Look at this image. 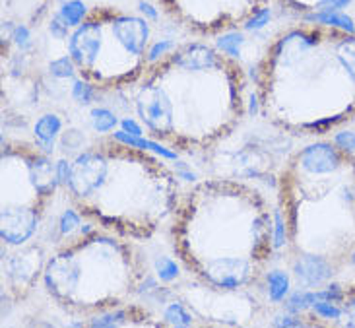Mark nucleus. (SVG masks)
<instances>
[{
	"label": "nucleus",
	"instance_id": "obj_5",
	"mask_svg": "<svg viewBox=\"0 0 355 328\" xmlns=\"http://www.w3.org/2000/svg\"><path fill=\"white\" fill-rule=\"evenodd\" d=\"M276 196L291 261L346 268L355 257V155L328 138L299 146L279 169Z\"/></svg>",
	"mask_w": 355,
	"mask_h": 328
},
{
	"label": "nucleus",
	"instance_id": "obj_22",
	"mask_svg": "<svg viewBox=\"0 0 355 328\" xmlns=\"http://www.w3.org/2000/svg\"><path fill=\"white\" fill-rule=\"evenodd\" d=\"M140 8H142V12H148V14H150V16H152V18H157V14H155V10H152V6H148V4H146V2H140Z\"/></svg>",
	"mask_w": 355,
	"mask_h": 328
},
{
	"label": "nucleus",
	"instance_id": "obj_11",
	"mask_svg": "<svg viewBox=\"0 0 355 328\" xmlns=\"http://www.w3.org/2000/svg\"><path fill=\"white\" fill-rule=\"evenodd\" d=\"M2 284L8 288L12 297L18 301L28 297V293L41 280V272L45 266L43 251L37 245H24L18 247L12 254L2 252Z\"/></svg>",
	"mask_w": 355,
	"mask_h": 328
},
{
	"label": "nucleus",
	"instance_id": "obj_6",
	"mask_svg": "<svg viewBox=\"0 0 355 328\" xmlns=\"http://www.w3.org/2000/svg\"><path fill=\"white\" fill-rule=\"evenodd\" d=\"M144 278V259L130 239L99 230L58 247L39 282L58 309L89 320L132 303Z\"/></svg>",
	"mask_w": 355,
	"mask_h": 328
},
{
	"label": "nucleus",
	"instance_id": "obj_8",
	"mask_svg": "<svg viewBox=\"0 0 355 328\" xmlns=\"http://www.w3.org/2000/svg\"><path fill=\"white\" fill-rule=\"evenodd\" d=\"M0 177V241L2 249H18L35 237L62 183L43 148L19 140L2 146Z\"/></svg>",
	"mask_w": 355,
	"mask_h": 328
},
{
	"label": "nucleus",
	"instance_id": "obj_14",
	"mask_svg": "<svg viewBox=\"0 0 355 328\" xmlns=\"http://www.w3.org/2000/svg\"><path fill=\"white\" fill-rule=\"evenodd\" d=\"M276 4L293 16L317 19L347 8L349 4H354V0H276Z\"/></svg>",
	"mask_w": 355,
	"mask_h": 328
},
{
	"label": "nucleus",
	"instance_id": "obj_13",
	"mask_svg": "<svg viewBox=\"0 0 355 328\" xmlns=\"http://www.w3.org/2000/svg\"><path fill=\"white\" fill-rule=\"evenodd\" d=\"M87 325L92 327H159V322H155L154 317L140 305H136L135 301L125 307L97 315L87 320Z\"/></svg>",
	"mask_w": 355,
	"mask_h": 328
},
{
	"label": "nucleus",
	"instance_id": "obj_2",
	"mask_svg": "<svg viewBox=\"0 0 355 328\" xmlns=\"http://www.w3.org/2000/svg\"><path fill=\"white\" fill-rule=\"evenodd\" d=\"M260 116L293 136L322 138L355 119V31L301 21L278 31L254 67Z\"/></svg>",
	"mask_w": 355,
	"mask_h": 328
},
{
	"label": "nucleus",
	"instance_id": "obj_4",
	"mask_svg": "<svg viewBox=\"0 0 355 328\" xmlns=\"http://www.w3.org/2000/svg\"><path fill=\"white\" fill-rule=\"evenodd\" d=\"M58 175L82 218L130 241H148L171 222L182 194L164 159L116 136H101L60 162Z\"/></svg>",
	"mask_w": 355,
	"mask_h": 328
},
{
	"label": "nucleus",
	"instance_id": "obj_9",
	"mask_svg": "<svg viewBox=\"0 0 355 328\" xmlns=\"http://www.w3.org/2000/svg\"><path fill=\"white\" fill-rule=\"evenodd\" d=\"M164 14L196 37L225 35L247 28L268 0H157Z\"/></svg>",
	"mask_w": 355,
	"mask_h": 328
},
{
	"label": "nucleus",
	"instance_id": "obj_15",
	"mask_svg": "<svg viewBox=\"0 0 355 328\" xmlns=\"http://www.w3.org/2000/svg\"><path fill=\"white\" fill-rule=\"evenodd\" d=\"M268 280V295L272 303H279L288 295L289 291V278L284 270H272L266 274Z\"/></svg>",
	"mask_w": 355,
	"mask_h": 328
},
{
	"label": "nucleus",
	"instance_id": "obj_18",
	"mask_svg": "<svg viewBox=\"0 0 355 328\" xmlns=\"http://www.w3.org/2000/svg\"><path fill=\"white\" fill-rule=\"evenodd\" d=\"M87 14L86 6L82 4V2H78V0H72V2H68L62 6L60 10V18L67 21L68 26H72V28H76L78 24L84 19V16Z\"/></svg>",
	"mask_w": 355,
	"mask_h": 328
},
{
	"label": "nucleus",
	"instance_id": "obj_7",
	"mask_svg": "<svg viewBox=\"0 0 355 328\" xmlns=\"http://www.w3.org/2000/svg\"><path fill=\"white\" fill-rule=\"evenodd\" d=\"M67 47L80 80L99 92H121L150 64L152 24L119 6H94L68 35Z\"/></svg>",
	"mask_w": 355,
	"mask_h": 328
},
{
	"label": "nucleus",
	"instance_id": "obj_1",
	"mask_svg": "<svg viewBox=\"0 0 355 328\" xmlns=\"http://www.w3.org/2000/svg\"><path fill=\"white\" fill-rule=\"evenodd\" d=\"M247 74L237 57L192 39L152 60L119 94L150 140L182 154L208 152L247 116Z\"/></svg>",
	"mask_w": 355,
	"mask_h": 328
},
{
	"label": "nucleus",
	"instance_id": "obj_17",
	"mask_svg": "<svg viewBox=\"0 0 355 328\" xmlns=\"http://www.w3.org/2000/svg\"><path fill=\"white\" fill-rule=\"evenodd\" d=\"M192 319L194 315L191 313V309L184 305V303H173L165 309V322L167 325H179V327H184V325H192Z\"/></svg>",
	"mask_w": 355,
	"mask_h": 328
},
{
	"label": "nucleus",
	"instance_id": "obj_19",
	"mask_svg": "<svg viewBox=\"0 0 355 328\" xmlns=\"http://www.w3.org/2000/svg\"><path fill=\"white\" fill-rule=\"evenodd\" d=\"M157 274H159V278L165 282H171L175 280L177 276H179V268H177V262L173 259H159L157 261Z\"/></svg>",
	"mask_w": 355,
	"mask_h": 328
},
{
	"label": "nucleus",
	"instance_id": "obj_21",
	"mask_svg": "<svg viewBox=\"0 0 355 328\" xmlns=\"http://www.w3.org/2000/svg\"><path fill=\"white\" fill-rule=\"evenodd\" d=\"M230 35V33H227ZM237 45H241V37H225L221 39L220 43H218V47L223 51V53H227V55H231V57H237L239 55V49H237Z\"/></svg>",
	"mask_w": 355,
	"mask_h": 328
},
{
	"label": "nucleus",
	"instance_id": "obj_10",
	"mask_svg": "<svg viewBox=\"0 0 355 328\" xmlns=\"http://www.w3.org/2000/svg\"><path fill=\"white\" fill-rule=\"evenodd\" d=\"M182 303L198 319L210 325H250L259 315V301L249 291H216L198 284L184 291Z\"/></svg>",
	"mask_w": 355,
	"mask_h": 328
},
{
	"label": "nucleus",
	"instance_id": "obj_12",
	"mask_svg": "<svg viewBox=\"0 0 355 328\" xmlns=\"http://www.w3.org/2000/svg\"><path fill=\"white\" fill-rule=\"evenodd\" d=\"M299 322L307 327L355 328V282L342 288L334 297L311 305L299 313Z\"/></svg>",
	"mask_w": 355,
	"mask_h": 328
},
{
	"label": "nucleus",
	"instance_id": "obj_20",
	"mask_svg": "<svg viewBox=\"0 0 355 328\" xmlns=\"http://www.w3.org/2000/svg\"><path fill=\"white\" fill-rule=\"evenodd\" d=\"M94 115H96V119H94V125H96V128L99 130V132H107V130L115 128L116 119L113 113H109V111H105V109H99V111H96Z\"/></svg>",
	"mask_w": 355,
	"mask_h": 328
},
{
	"label": "nucleus",
	"instance_id": "obj_16",
	"mask_svg": "<svg viewBox=\"0 0 355 328\" xmlns=\"http://www.w3.org/2000/svg\"><path fill=\"white\" fill-rule=\"evenodd\" d=\"M58 128H60V121L57 115H45L37 125H35V136H37V146H51L55 136H57Z\"/></svg>",
	"mask_w": 355,
	"mask_h": 328
},
{
	"label": "nucleus",
	"instance_id": "obj_3",
	"mask_svg": "<svg viewBox=\"0 0 355 328\" xmlns=\"http://www.w3.org/2000/svg\"><path fill=\"white\" fill-rule=\"evenodd\" d=\"M268 198L239 179H204L181 194L171 218L175 259L216 291H249L268 274L276 249Z\"/></svg>",
	"mask_w": 355,
	"mask_h": 328
}]
</instances>
